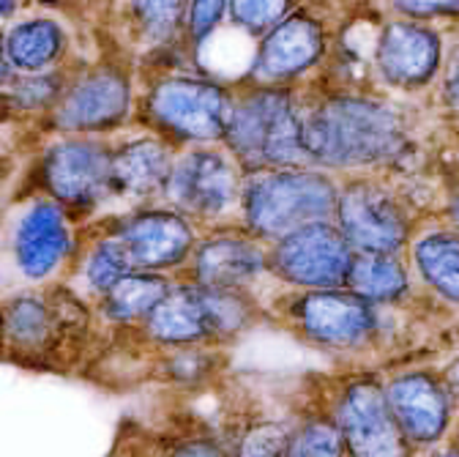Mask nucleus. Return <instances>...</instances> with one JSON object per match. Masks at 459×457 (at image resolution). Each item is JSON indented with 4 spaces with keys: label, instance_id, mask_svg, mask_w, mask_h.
Masks as SVG:
<instances>
[{
    "label": "nucleus",
    "instance_id": "1",
    "mask_svg": "<svg viewBox=\"0 0 459 457\" xmlns=\"http://www.w3.org/2000/svg\"><path fill=\"white\" fill-rule=\"evenodd\" d=\"M99 334L93 304L64 282L14 288L0 299V356L25 370H74L88 362Z\"/></svg>",
    "mask_w": 459,
    "mask_h": 457
},
{
    "label": "nucleus",
    "instance_id": "2",
    "mask_svg": "<svg viewBox=\"0 0 459 457\" xmlns=\"http://www.w3.org/2000/svg\"><path fill=\"white\" fill-rule=\"evenodd\" d=\"M301 140L312 167L361 170L391 164L408 154V132L385 104L336 96L301 116Z\"/></svg>",
    "mask_w": 459,
    "mask_h": 457
},
{
    "label": "nucleus",
    "instance_id": "3",
    "mask_svg": "<svg viewBox=\"0 0 459 457\" xmlns=\"http://www.w3.org/2000/svg\"><path fill=\"white\" fill-rule=\"evenodd\" d=\"M268 318V304L257 294L200 288L186 279H176V288L153 310V315L132 337L134 346L151 354L216 346L230 342Z\"/></svg>",
    "mask_w": 459,
    "mask_h": 457
},
{
    "label": "nucleus",
    "instance_id": "4",
    "mask_svg": "<svg viewBox=\"0 0 459 457\" xmlns=\"http://www.w3.org/2000/svg\"><path fill=\"white\" fill-rule=\"evenodd\" d=\"M0 236L14 279L22 288H47L69 277L85 239V222L61 203L25 192L4 219Z\"/></svg>",
    "mask_w": 459,
    "mask_h": 457
},
{
    "label": "nucleus",
    "instance_id": "5",
    "mask_svg": "<svg viewBox=\"0 0 459 457\" xmlns=\"http://www.w3.org/2000/svg\"><path fill=\"white\" fill-rule=\"evenodd\" d=\"M268 318L279 321L301 342L333 356L375 354L388 331L385 310L364 302L348 288L279 291L265 299Z\"/></svg>",
    "mask_w": 459,
    "mask_h": 457
},
{
    "label": "nucleus",
    "instance_id": "6",
    "mask_svg": "<svg viewBox=\"0 0 459 457\" xmlns=\"http://www.w3.org/2000/svg\"><path fill=\"white\" fill-rule=\"evenodd\" d=\"M339 184L320 167L252 170L244 176L238 224L263 244H276L307 224L333 222Z\"/></svg>",
    "mask_w": 459,
    "mask_h": 457
},
{
    "label": "nucleus",
    "instance_id": "7",
    "mask_svg": "<svg viewBox=\"0 0 459 457\" xmlns=\"http://www.w3.org/2000/svg\"><path fill=\"white\" fill-rule=\"evenodd\" d=\"M112 143L101 137H57L30 164L28 192L66 206L85 224L115 211L109 184Z\"/></svg>",
    "mask_w": 459,
    "mask_h": 457
},
{
    "label": "nucleus",
    "instance_id": "8",
    "mask_svg": "<svg viewBox=\"0 0 459 457\" xmlns=\"http://www.w3.org/2000/svg\"><path fill=\"white\" fill-rule=\"evenodd\" d=\"M221 145L247 173L312 167L301 140V112L281 88H257L233 101Z\"/></svg>",
    "mask_w": 459,
    "mask_h": 457
},
{
    "label": "nucleus",
    "instance_id": "9",
    "mask_svg": "<svg viewBox=\"0 0 459 457\" xmlns=\"http://www.w3.org/2000/svg\"><path fill=\"white\" fill-rule=\"evenodd\" d=\"M247 170L224 145H192L176 154L164 206L184 214L200 231L236 224Z\"/></svg>",
    "mask_w": 459,
    "mask_h": 457
},
{
    "label": "nucleus",
    "instance_id": "10",
    "mask_svg": "<svg viewBox=\"0 0 459 457\" xmlns=\"http://www.w3.org/2000/svg\"><path fill=\"white\" fill-rule=\"evenodd\" d=\"M233 101L236 99L221 85L192 77H169L145 91L137 112L151 135L184 151L192 145H219L227 132Z\"/></svg>",
    "mask_w": 459,
    "mask_h": 457
},
{
    "label": "nucleus",
    "instance_id": "11",
    "mask_svg": "<svg viewBox=\"0 0 459 457\" xmlns=\"http://www.w3.org/2000/svg\"><path fill=\"white\" fill-rule=\"evenodd\" d=\"M333 224L356 255H408L424 224L399 192L375 179H348L339 184Z\"/></svg>",
    "mask_w": 459,
    "mask_h": 457
},
{
    "label": "nucleus",
    "instance_id": "12",
    "mask_svg": "<svg viewBox=\"0 0 459 457\" xmlns=\"http://www.w3.org/2000/svg\"><path fill=\"white\" fill-rule=\"evenodd\" d=\"M348 457H416V449L399 430L383 389V375L356 370L336 378L323 397Z\"/></svg>",
    "mask_w": 459,
    "mask_h": 457
},
{
    "label": "nucleus",
    "instance_id": "13",
    "mask_svg": "<svg viewBox=\"0 0 459 457\" xmlns=\"http://www.w3.org/2000/svg\"><path fill=\"white\" fill-rule=\"evenodd\" d=\"M121 247L132 271L181 277L200 239V227L164 203L112 211L96 219Z\"/></svg>",
    "mask_w": 459,
    "mask_h": 457
},
{
    "label": "nucleus",
    "instance_id": "14",
    "mask_svg": "<svg viewBox=\"0 0 459 457\" xmlns=\"http://www.w3.org/2000/svg\"><path fill=\"white\" fill-rule=\"evenodd\" d=\"M356 250L333 222L307 224L268 247L271 279L281 291L348 288Z\"/></svg>",
    "mask_w": 459,
    "mask_h": 457
},
{
    "label": "nucleus",
    "instance_id": "15",
    "mask_svg": "<svg viewBox=\"0 0 459 457\" xmlns=\"http://www.w3.org/2000/svg\"><path fill=\"white\" fill-rule=\"evenodd\" d=\"M134 112L132 83L124 72L101 66L66 83L49 112V129L57 137H101L118 132Z\"/></svg>",
    "mask_w": 459,
    "mask_h": 457
},
{
    "label": "nucleus",
    "instance_id": "16",
    "mask_svg": "<svg viewBox=\"0 0 459 457\" xmlns=\"http://www.w3.org/2000/svg\"><path fill=\"white\" fill-rule=\"evenodd\" d=\"M181 279L200 285V288L244 291L260 296L263 279H271L268 244L244 231L238 222L211 227L200 233Z\"/></svg>",
    "mask_w": 459,
    "mask_h": 457
},
{
    "label": "nucleus",
    "instance_id": "17",
    "mask_svg": "<svg viewBox=\"0 0 459 457\" xmlns=\"http://www.w3.org/2000/svg\"><path fill=\"white\" fill-rule=\"evenodd\" d=\"M388 409L416 452L432 449L454 435L456 406L435 367H408L383 375Z\"/></svg>",
    "mask_w": 459,
    "mask_h": 457
},
{
    "label": "nucleus",
    "instance_id": "18",
    "mask_svg": "<svg viewBox=\"0 0 459 457\" xmlns=\"http://www.w3.org/2000/svg\"><path fill=\"white\" fill-rule=\"evenodd\" d=\"M176 154V148L156 135H134L112 143L109 184L115 211L161 203Z\"/></svg>",
    "mask_w": 459,
    "mask_h": 457
},
{
    "label": "nucleus",
    "instance_id": "19",
    "mask_svg": "<svg viewBox=\"0 0 459 457\" xmlns=\"http://www.w3.org/2000/svg\"><path fill=\"white\" fill-rule=\"evenodd\" d=\"M176 279L178 277L134 271L115 282L99 302H93V315L101 334L132 339L153 315V310L167 299V294L176 288Z\"/></svg>",
    "mask_w": 459,
    "mask_h": 457
},
{
    "label": "nucleus",
    "instance_id": "20",
    "mask_svg": "<svg viewBox=\"0 0 459 457\" xmlns=\"http://www.w3.org/2000/svg\"><path fill=\"white\" fill-rule=\"evenodd\" d=\"M405 258L419 291L437 304L459 310V233L443 222L421 224Z\"/></svg>",
    "mask_w": 459,
    "mask_h": 457
},
{
    "label": "nucleus",
    "instance_id": "21",
    "mask_svg": "<svg viewBox=\"0 0 459 457\" xmlns=\"http://www.w3.org/2000/svg\"><path fill=\"white\" fill-rule=\"evenodd\" d=\"M440 61V41L416 25H391L377 47V66L391 85L416 88L424 85Z\"/></svg>",
    "mask_w": 459,
    "mask_h": 457
},
{
    "label": "nucleus",
    "instance_id": "22",
    "mask_svg": "<svg viewBox=\"0 0 459 457\" xmlns=\"http://www.w3.org/2000/svg\"><path fill=\"white\" fill-rule=\"evenodd\" d=\"M134 274L121 252V247L115 244V239L104 231L99 222L85 224V239L80 247V255L64 279V285L85 299L88 304L99 302L115 282H121L124 277Z\"/></svg>",
    "mask_w": 459,
    "mask_h": 457
},
{
    "label": "nucleus",
    "instance_id": "23",
    "mask_svg": "<svg viewBox=\"0 0 459 457\" xmlns=\"http://www.w3.org/2000/svg\"><path fill=\"white\" fill-rule=\"evenodd\" d=\"M323 52L320 25L309 17L281 20L263 41L257 72L268 80H284L312 66Z\"/></svg>",
    "mask_w": 459,
    "mask_h": 457
},
{
    "label": "nucleus",
    "instance_id": "24",
    "mask_svg": "<svg viewBox=\"0 0 459 457\" xmlns=\"http://www.w3.org/2000/svg\"><path fill=\"white\" fill-rule=\"evenodd\" d=\"M348 291L380 310L402 307L419 294L405 255H356Z\"/></svg>",
    "mask_w": 459,
    "mask_h": 457
},
{
    "label": "nucleus",
    "instance_id": "25",
    "mask_svg": "<svg viewBox=\"0 0 459 457\" xmlns=\"http://www.w3.org/2000/svg\"><path fill=\"white\" fill-rule=\"evenodd\" d=\"M6 55L20 75H41L47 72L64 52V31L57 22L36 17L20 22L6 36Z\"/></svg>",
    "mask_w": 459,
    "mask_h": 457
},
{
    "label": "nucleus",
    "instance_id": "26",
    "mask_svg": "<svg viewBox=\"0 0 459 457\" xmlns=\"http://www.w3.org/2000/svg\"><path fill=\"white\" fill-rule=\"evenodd\" d=\"M224 367V348L216 346H197V348H178L151 354V375L167 386H205L213 381Z\"/></svg>",
    "mask_w": 459,
    "mask_h": 457
},
{
    "label": "nucleus",
    "instance_id": "27",
    "mask_svg": "<svg viewBox=\"0 0 459 457\" xmlns=\"http://www.w3.org/2000/svg\"><path fill=\"white\" fill-rule=\"evenodd\" d=\"M287 457H348L342 433L323 400L293 419L290 454Z\"/></svg>",
    "mask_w": 459,
    "mask_h": 457
},
{
    "label": "nucleus",
    "instance_id": "28",
    "mask_svg": "<svg viewBox=\"0 0 459 457\" xmlns=\"http://www.w3.org/2000/svg\"><path fill=\"white\" fill-rule=\"evenodd\" d=\"M293 419H252L230 441L233 457H287Z\"/></svg>",
    "mask_w": 459,
    "mask_h": 457
},
{
    "label": "nucleus",
    "instance_id": "29",
    "mask_svg": "<svg viewBox=\"0 0 459 457\" xmlns=\"http://www.w3.org/2000/svg\"><path fill=\"white\" fill-rule=\"evenodd\" d=\"M64 88H66V80L61 75L41 72V75L14 77L4 93L9 101V112H44L49 119V112L55 110Z\"/></svg>",
    "mask_w": 459,
    "mask_h": 457
},
{
    "label": "nucleus",
    "instance_id": "30",
    "mask_svg": "<svg viewBox=\"0 0 459 457\" xmlns=\"http://www.w3.org/2000/svg\"><path fill=\"white\" fill-rule=\"evenodd\" d=\"M164 438L167 457H233L227 435L208 433V430H189V433H169Z\"/></svg>",
    "mask_w": 459,
    "mask_h": 457
},
{
    "label": "nucleus",
    "instance_id": "31",
    "mask_svg": "<svg viewBox=\"0 0 459 457\" xmlns=\"http://www.w3.org/2000/svg\"><path fill=\"white\" fill-rule=\"evenodd\" d=\"M137 22L153 39H167L184 17V0H132Z\"/></svg>",
    "mask_w": 459,
    "mask_h": 457
},
{
    "label": "nucleus",
    "instance_id": "32",
    "mask_svg": "<svg viewBox=\"0 0 459 457\" xmlns=\"http://www.w3.org/2000/svg\"><path fill=\"white\" fill-rule=\"evenodd\" d=\"M287 9L290 0H233V17L249 31L279 25Z\"/></svg>",
    "mask_w": 459,
    "mask_h": 457
},
{
    "label": "nucleus",
    "instance_id": "33",
    "mask_svg": "<svg viewBox=\"0 0 459 457\" xmlns=\"http://www.w3.org/2000/svg\"><path fill=\"white\" fill-rule=\"evenodd\" d=\"M112 457H167L164 438L151 433H132L115 444Z\"/></svg>",
    "mask_w": 459,
    "mask_h": 457
},
{
    "label": "nucleus",
    "instance_id": "34",
    "mask_svg": "<svg viewBox=\"0 0 459 457\" xmlns=\"http://www.w3.org/2000/svg\"><path fill=\"white\" fill-rule=\"evenodd\" d=\"M224 4L227 0H192V33H195V39H203L221 20Z\"/></svg>",
    "mask_w": 459,
    "mask_h": 457
},
{
    "label": "nucleus",
    "instance_id": "35",
    "mask_svg": "<svg viewBox=\"0 0 459 457\" xmlns=\"http://www.w3.org/2000/svg\"><path fill=\"white\" fill-rule=\"evenodd\" d=\"M394 4L411 17L459 14V0H394Z\"/></svg>",
    "mask_w": 459,
    "mask_h": 457
},
{
    "label": "nucleus",
    "instance_id": "36",
    "mask_svg": "<svg viewBox=\"0 0 459 457\" xmlns=\"http://www.w3.org/2000/svg\"><path fill=\"white\" fill-rule=\"evenodd\" d=\"M440 378H443V383H446V389H448V394H451V400H454V406H456V411H459V356H454L448 365H443L440 370Z\"/></svg>",
    "mask_w": 459,
    "mask_h": 457
},
{
    "label": "nucleus",
    "instance_id": "37",
    "mask_svg": "<svg viewBox=\"0 0 459 457\" xmlns=\"http://www.w3.org/2000/svg\"><path fill=\"white\" fill-rule=\"evenodd\" d=\"M437 222H443L446 227H451L454 233H459V192L446 203V208H443V216L437 219Z\"/></svg>",
    "mask_w": 459,
    "mask_h": 457
},
{
    "label": "nucleus",
    "instance_id": "38",
    "mask_svg": "<svg viewBox=\"0 0 459 457\" xmlns=\"http://www.w3.org/2000/svg\"><path fill=\"white\" fill-rule=\"evenodd\" d=\"M416 457H459V444L454 438L432 446V449H424V452H416Z\"/></svg>",
    "mask_w": 459,
    "mask_h": 457
},
{
    "label": "nucleus",
    "instance_id": "39",
    "mask_svg": "<svg viewBox=\"0 0 459 457\" xmlns=\"http://www.w3.org/2000/svg\"><path fill=\"white\" fill-rule=\"evenodd\" d=\"M12 282H14V274H12V266L6 260L4 247H0V299L12 294Z\"/></svg>",
    "mask_w": 459,
    "mask_h": 457
},
{
    "label": "nucleus",
    "instance_id": "40",
    "mask_svg": "<svg viewBox=\"0 0 459 457\" xmlns=\"http://www.w3.org/2000/svg\"><path fill=\"white\" fill-rule=\"evenodd\" d=\"M12 80H14V66H12L9 55H6V44L0 41V91L9 88Z\"/></svg>",
    "mask_w": 459,
    "mask_h": 457
},
{
    "label": "nucleus",
    "instance_id": "41",
    "mask_svg": "<svg viewBox=\"0 0 459 457\" xmlns=\"http://www.w3.org/2000/svg\"><path fill=\"white\" fill-rule=\"evenodd\" d=\"M446 99L454 110H459V66L454 69V75L446 83Z\"/></svg>",
    "mask_w": 459,
    "mask_h": 457
},
{
    "label": "nucleus",
    "instance_id": "42",
    "mask_svg": "<svg viewBox=\"0 0 459 457\" xmlns=\"http://www.w3.org/2000/svg\"><path fill=\"white\" fill-rule=\"evenodd\" d=\"M9 116H12V112H9V101H6V93L0 91V121H6Z\"/></svg>",
    "mask_w": 459,
    "mask_h": 457
},
{
    "label": "nucleus",
    "instance_id": "43",
    "mask_svg": "<svg viewBox=\"0 0 459 457\" xmlns=\"http://www.w3.org/2000/svg\"><path fill=\"white\" fill-rule=\"evenodd\" d=\"M456 444H459V414H456V425H454V435H451Z\"/></svg>",
    "mask_w": 459,
    "mask_h": 457
},
{
    "label": "nucleus",
    "instance_id": "44",
    "mask_svg": "<svg viewBox=\"0 0 459 457\" xmlns=\"http://www.w3.org/2000/svg\"><path fill=\"white\" fill-rule=\"evenodd\" d=\"M39 4H61V0H39Z\"/></svg>",
    "mask_w": 459,
    "mask_h": 457
},
{
    "label": "nucleus",
    "instance_id": "45",
    "mask_svg": "<svg viewBox=\"0 0 459 457\" xmlns=\"http://www.w3.org/2000/svg\"><path fill=\"white\" fill-rule=\"evenodd\" d=\"M0 362H4V356H0Z\"/></svg>",
    "mask_w": 459,
    "mask_h": 457
}]
</instances>
